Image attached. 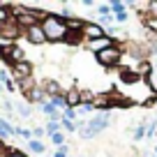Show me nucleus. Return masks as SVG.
Returning a JSON list of instances; mask_svg holds the SVG:
<instances>
[{"instance_id": "nucleus-16", "label": "nucleus", "mask_w": 157, "mask_h": 157, "mask_svg": "<svg viewBox=\"0 0 157 157\" xmlns=\"http://www.w3.org/2000/svg\"><path fill=\"white\" fill-rule=\"evenodd\" d=\"M60 127H63V125H60L58 120H49V123H46V134H49V136H53V134L60 132Z\"/></svg>"}, {"instance_id": "nucleus-18", "label": "nucleus", "mask_w": 157, "mask_h": 157, "mask_svg": "<svg viewBox=\"0 0 157 157\" xmlns=\"http://www.w3.org/2000/svg\"><path fill=\"white\" fill-rule=\"evenodd\" d=\"M10 19H14V16H12V12L7 10V7H0V23H7Z\"/></svg>"}, {"instance_id": "nucleus-1", "label": "nucleus", "mask_w": 157, "mask_h": 157, "mask_svg": "<svg viewBox=\"0 0 157 157\" xmlns=\"http://www.w3.org/2000/svg\"><path fill=\"white\" fill-rule=\"evenodd\" d=\"M42 30L46 35V42H65L69 37V28L65 23L63 16L58 14H49L44 21H42Z\"/></svg>"}, {"instance_id": "nucleus-23", "label": "nucleus", "mask_w": 157, "mask_h": 157, "mask_svg": "<svg viewBox=\"0 0 157 157\" xmlns=\"http://www.w3.org/2000/svg\"><path fill=\"white\" fill-rule=\"evenodd\" d=\"M46 134V129L44 127H35V132H33V139H39V136H44Z\"/></svg>"}, {"instance_id": "nucleus-9", "label": "nucleus", "mask_w": 157, "mask_h": 157, "mask_svg": "<svg viewBox=\"0 0 157 157\" xmlns=\"http://www.w3.org/2000/svg\"><path fill=\"white\" fill-rule=\"evenodd\" d=\"M93 106H95V109H111V106H116V99H113L111 95H106V93H102V95H95V99H93Z\"/></svg>"}, {"instance_id": "nucleus-3", "label": "nucleus", "mask_w": 157, "mask_h": 157, "mask_svg": "<svg viewBox=\"0 0 157 157\" xmlns=\"http://www.w3.org/2000/svg\"><path fill=\"white\" fill-rule=\"evenodd\" d=\"M95 56H97V63L104 65V67H118V63L123 58V49L120 46H111V49H104Z\"/></svg>"}, {"instance_id": "nucleus-11", "label": "nucleus", "mask_w": 157, "mask_h": 157, "mask_svg": "<svg viewBox=\"0 0 157 157\" xmlns=\"http://www.w3.org/2000/svg\"><path fill=\"white\" fill-rule=\"evenodd\" d=\"M12 134H16V127H12L5 118H0V139H7Z\"/></svg>"}, {"instance_id": "nucleus-13", "label": "nucleus", "mask_w": 157, "mask_h": 157, "mask_svg": "<svg viewBox=\"0 0 157 157\" xmlns=\"http://www.w3.org/2000/svg\"><path fill=\"white\" fill-rule=\"evenodd\" d=\"M49 102L53 104L58 111H60V109H63V111H65V109H69V106H67V99H65V95H56V97H51Z\"/></svg>"}, {"instance_id": "nucleus-7", "label": "nucleus", "mask_w": 157, "mask_h": 157, "mask_svg": "<svg viewBox=\"0 0 157 157\" xmlns=\"http://www.w3.org/2000/svg\"><path fill=\"white\" fill-rule=\"evenodd\" d=\"M25 37H28L30 44H44L46 42V35H44V30H42V23L33 25L30 30H25Z\"/></svg>"}, {"instance_id": "nucleus-5", "label": "nucleus", "mask_w": 157, "mask_h": 157, "mask_svg": "<svg viewBox=\"0 0 157 157\" xmlns=\"http://www.w3.org/2000/svg\"><path fill=\"white\" fill-rule=\"evenodd\" d=\"M12 74H14V78L16 81H28L30 76H33V65L25 60V63H19V65H12Z\"/></svg>"}, {"instance_id": "nucleus-24", "label": "nucleus", "mask_w": 157, "mask_h": 157, "mask_svg": "<svg viewBox=\"0 0 157 157\" xmlns=\"http://www.w3.org/2000/svg\"><path fill=\"white\" fill-rule=\"evenodd\" d=\"M148 14L157 16V2H148Z\"/></svg>"}, {"instance_id": "nucleus-19", "label": "nucleus", "mask_w": 157, "mask_h": 157, "mask_svg": "<svg viewBox=\"0 0 157 157\" xmlns=\"http://www.w3.org/2000/svg\"><path fill=\"white\" fill-rule=\"evenodd\" d=\"M97 14L99 16H111L113 12H111V2H109V5H99L97 7Z\"/></svg>"}, {"instance_id": "nucleus-6", "label": "nucleus", "mask_w": 157, "mask_h": 157, "mask_svg": "<svg viewBox=\"0 0 157 157\" xmlns=\"http://www.w3.org/2000/svg\"><path fill=\"white\" fill-rule=\"evenodd\" d=\"M111 46H116V44H113V39L109 37V35H104V37H99V39H90V42H88V49L95 51V53H99V51H104V49H111Z\"/></svg>"}, {"instance_id": "nucleus-31", "label": "nucleus", "mask_w": 157, "mask_h": 157, "mask_svg": "<svg viewBox=\"0 0 157 157\" xmlns=\"http://www.w3.org/2000/svg\"><path fill=\"white\" fill-rule=\"evenodd\" d=\"M152 157H157V155H152Z\"/></svg>"}, {"instance_id": "nucleus-27", "label": "nucleus", "mask_w": 157, "mask_h": 157, "mask_svg": "<svg viewBox=\"0 0 157 157\" xmlns=\"http://www.w3.org/2000/svg\"><path fill=\"white\" fill-rule=\"evenodd\" d=\"M116 21H118V23H125V21H127V12H123V14H116Z\"/></svg>"}, {"instance_id": "nucleus-26", "label": "nucleus", "mask_w": 157, "mask_h": 157, "mask_svg": "<svg viewBox=\"0 0 157 157\" xmlns=\"http://www.w3.org/2000/svg\"><path fill=\"white\" fill-rule=\"evenodd\" d=\"M53 157H67V148H65V146H63V148H58V150L53 152Z\"/></svg>"}, {"instance_id": "nucleus-28", "label": "nucleus", "mask_w": 157, "mask_h": 157, "mask_svg": "<svg viewBox=\"0 0 157 157\" xmlns=\"http://www.w3.org/2000/svg\"><path fill=\"white\" fill-rule=\"evenodd\" d=\"M0 157H10V152H7V148L0 143Z\"/></svg>"}, {"instance_id": "nucleus-14", "label": "nucleus", "mask_w": 157, "mask_h": 157, "mask_svg": "<svg viewBox=\"0 0 157 157\" xmlns=\"http://www.w3.org/2000/svg\"><path fill=\"white\" fill-rule=\"evenodd\" d=\"M28 148H30L33 152H37V155H42V152H44V143L39 141V139H30V141H28Z\"/></svg>"}, {"instance_id": "nucleus-32", "label": "nucleus", "mask_w": 157, "mask_h": 157, "mask_svg": "<svg viewBox=\"0 0 157 157\" xmlns=\"http://www.w3.org/2000/svg\"><path fill=\"white\" fill-rule=\"evenodd\" d=\"M155 120H157V118H155Z\"/></svg>"}, {"instance_id": "nucleus-29", "label": "nucleus", "mask_w": 157, "mask_h": 157, "mask_svg": "<svg viewBox=\"0 0 157 157\" xmlns=\"http://www.w3.org/2000/svg\"><path fill=\"white\" fill-rule=\"evenodd\" d=\"M10 157H25V155H23V152H16V150H14V152H10Z\"/></svg>"}, {"instance_id": "nucleus-4", "label": "nucleus", "mask_w": 157, "mask_h": 157, "mask_svg": "<svg viewBox=\"0 0 157 157\" xmlns=\"http://www.w3.org/2000/svg\"><path fill=\"white\" fill-rule=\"evenodd\" d=\"M21 33H23V28L16 23V19H10L7 23H0V37L2 39H16Z\"/></svg>"}, {"instance_id": "nucleus-21", "label": "nucleus", "mask_w": 157, "mask_h": 157, "mask_svg": "<svg viewBox=\"0 0 157 157\" xmlns=\"http://www.w3.org/2000/svg\"><path fill=\"white\" fill-rule=\"evenodd\" d=\"M146 132H148V127H146V125H139V127H136V132H134V139H136V141H141V139L146 136Z\"/></svg>"}, {"instance_id": "nucleus-17", "label": "nucleus", "mask_w": 157, "mask_h": 157, "mask_svg": "<svg viewBox=\"0 0 157 157\" xmlns=\"http://www.w3.org/2000/svg\"><path fill=\"white\" fill-rule=\"evenodd\" d=\"M125 7H127V5H125V2H118V0H113V2H111V12H113V14H123Z\"/></svg>"}, {"instance_id": "nucleus-2", "label": "nucleus", "mask_w": 157, "mask_h": 157, "mask_svg": "<svg viewBox=\"0 0 157 157\" xmlns=\"http://www.w3.org/2000/svg\"><path fill=\"white\" fill-rule=\"evenodd\" d=\"M109 123H111V113L99 111L93 120H86V125L78 129V134H81V139H93V136H97L99 132H104V129L109 127Z\"/></svg>"}, {"instance_id": "nucleus-12", "label": "nucleus", "mask_w": 157, "mask_h": 157, "mask_svg": "<svg viewBox=\"0 0 157 157\" xmlns=\"http://www.w3.org/2000/svg\"><path fill=\"white\" fill-rule=\"evenodd\" d=\"M120 78H123V83H136L139 81V74L136 72H132V69H127V72H120Z\"/></svg>"}, {"instance_id": "nucleus-20", "label": "nucleus", "mask_w": 157, "mask_h": 157, "mask_svg": "<svg viewBox=\"0 0 157 157\" xmlns=\"http://www.w3.org/2000/svg\"><path fill=\"white\" fill-rule=\"evenodd\" d=\"M51 141H53V146H58V148H63V143H65V134H63V132H58V134H53V136H51Z\"/></svg>"}, {"instance_id": "nucleus-15", "label": "nucleus", "mask_w": 157, "mask_h": 157, "mask_svg": "<svg viewBox=\"0 0 157 157\" xmlns=\"http://www.w3.org/2000/svg\"><path fill=\"white\" fill-rule=\"evenodd\" d=\"M28 99H33V102H42V99H44V90H42V88L28 90Z\"/></svg>"}, {"instance_id": "nucleus-30", "label": "nucleus", "mask_w": 157, "mask_h": 157, "mask_svg": "<svg viewBox=\"0 0 157 157\" xmlns=\"http://www.w3.org/2000/svg\"><path fill=\"white\" fill-rule=\"evenodd\" d=\"M0 95H2V86H0Z\"/></svg>"}, {"instance_id": "nucleus-25", "label": "nucleus", "mask_w": 157, "mask_h": 157, "mask_svg": "<svg viewBox=\"0 0 157 157\" xmlns=\"http://www.w3.org/2000/svg\"><path fill=\"white\" fill-rule=\"evenodd\" d=\"M16 109H19V113H21V116H25V118L30 116V109H28V106H23V104H19Z\"/></svg>"}, {"instance_id": "nucleus-8", "label": "nucleus", "mask_w": 157, "mask_h": 157, "mask_svg": "<svg viewBox=\"0 0 157 157\" xmlns=\"http://www.w3.org/2000/svg\"><path fill=\"white\" fill-rule=\"evenodd\" d=\"M104 35H106V28H102L99 23H86V28H83V37H88V42L90 39H99Z\"/></svg>"}, {"instance_id": "nucleus-10", "label": "nucleus", "mask_w": 157, "mask_h": 157, "mask_svg": "<svg viewBox=\"0 0 157 157\" xmlns=\"http://www.w3.org/2000/svg\"><path fill=\"white\" fill-rule=\"evenodd\" d=\"M65 99H67V106L69 109H76V106H81V90L78 88H72V90H67L65 93Z\"/></svg>"}, {"instance_id": "nucleus-22", "label": "nucleus", "mask_w": 157, "mask_h": 157, "mask_svg": "<svg viewBox=\"0 0 157 157\" xmlns=\"http://www.w3.org/2000/svg\"><path fill=\"white\" fill-rule=\"evenodd\" d=\"M63 118H65V120H76V111H74V109H65Z\"/></svg>"}]
</instances>
